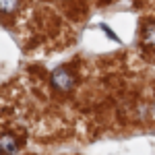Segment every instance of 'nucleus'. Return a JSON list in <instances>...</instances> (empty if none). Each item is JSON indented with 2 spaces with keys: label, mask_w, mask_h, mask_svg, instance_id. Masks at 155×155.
<instances>
[{
  "label": "nucleus",
  "mask_w": 155,
  "mask_h": 155,
  "mask_svg": "<svg viewBox=\"0 0 155 155\" xmlns=\"http://www.w3.org/2000/svg\"><path fill=\"white\" fill-rule=\"evenodd\" d=\"M0 153H2V151H0Z\"/></svg>",
  "instance_id": "5"
},
{
  "label": "nucleus",
  "mask_w": 155,
  "mask_h": 155,
  "mask_svg": "<svg viewBox=\"0 0 155 155\" xmlns=\"http://www.w3.org/2000/svg\"><path fill=\"white\" fill-rule=\"evenodd\" d=\"M52 87L54 89H58L62 93H66V91H71L72 87H74V74H72L66 66H58L56 71L52 72Z\"/></svg>",
  "instance_id": "1"
},
{
  "label": "nucleus",
  "mask_w": 155,
  "mask_h": 155,
  "mask_svg": "<svg viewBox=\"0 0 155 155\" xmlns=\"http://www.w3.org/2000/svg\"><path fill=\"white\" fill-rule=\"evenodd\" d=\"M19 149V141H17V137H12V134H0V151L6 155H12L15 151Z\"/></svg>",
  "instance_id": "2"
},
{
  "label": "nucleus",
  "mask_w": 155,
  "mask_h": 155,
  "mask_svg": "<svg viewBox=\"0 0 155 155\" xmlns=\"http://www.w3.org/2000/svg\"><path fill=\"white\" fill-rule=\"evenodd\" d=\"M17 8H19V0H0V12L12 15Z\"/></svg>",
  "instance_id": "3"
},
{
  "label": "nucleus",
  "mask_w": 155,
  "mask_h": 155,
  "mask_svg": "<svg viewBox=\"0 0 155 155\" xmlns=\"http://www.w3.org/2000/svg\"><path fill=\"white\" fill-rule=\"evenodd\" d=\"M143 41L147 44V46H155V23L147 25L143 31Z\"/></svg>",
  "instance_id": "4"
}]
</instances>
